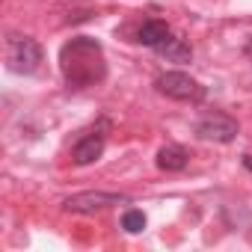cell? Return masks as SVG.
Masks as SVG:
<instances>
[{"label": "cell", "instance_id": "cell-10", "mask_svg": "<svg viewBox=\"0 0 252 252\" xmlns=\"http://www.w3.org/2000/svg\"><path fill=\"white\" fill-rule=\"evenodd\" d=\"M122 228L128 231V234H140V231L146 228V214H143V211H137V208L125 211V214H122Z\"/></svg>", "mask_w": 252, "mask_h": 252}, {"label": "cell", "instance_id": "cell-3", "mask_svg": "<svg viewBox=\"0 0 252 252\" xmlns=\"http://www.w3.org/2000/svg\"><path fill=\"white\" fill-rule=\"evenodd\" d=\"M158 92L166 95V98H172V101H190V104H196V101L205 98V86L199 80H193L190 74H184V71H166V74H160L158 77Z\"/></svg>", "mask_w": 252, "mask_h": 252}, {"label": "cell", "instance_id": "cell-1", "mask_svg": "<svg viewBox=\"0 0 252 252\" xmlns=\"http://www.w3.org/2000/svg\"><path fill=\"white\" fill-rule=\"evenodd\" d=\"M63 74H65V83L74 86V89H83V86H92L104 77V54H101V45L95 39H71L65 48H63Z\"/></svg>", "mask_w": 252, "mask_h": 252}, {"label": "cell", "instance_id": "cell-5", "mask_svg": "<svg viewBox=\"0 0 252 252\" xmlns=\"http://www.w3.org/2000/svg\"><path fill=\"white\" fill-rule=\"evenodd\" d=\"M237 122L225 113H208L199 125H196V134L208 143H231L237 137Z\"/></svg>", "mask_w": 252, "mask_h": 252}, {"label": "cell", "instance_id": "cell-4", "mask_svg": "<svg viewBox=\"0 0 252 252\" xmlns=\"http://www.w3.org/2000/svg\"><path fill=\"white\" fill-rule=\"evenodd\" d=\"M128 202H131L128 196L95 190V193H77V196H68V199L63 202V208L71 211V214H98V211H107V208H116V205H128Z\"/></svg>", "mask_w": 252, "mask_h": 252}, {"label": "cell", "instance_id": "cell-11", "mask_svg": "<svg viewBox=\"0 0 252 252\" xmlns=\"http://www.w3.org/2000/svg\"><path fill=\"white\" fill-rule=\"evenodd\" d=\"M243 166H246V169L252 172V155H246V158H243Z\"/></svg>", "mask_w": 252, "mask_h": 252}, {"label": "cell", "instance_id": "cell-2", "mask_svg": "<svg viewBox=\"0 0 252 252\" xmlns=\"http://www.w3.org/2000/svg\"><path fill=\"white\" fill-rule=\"evenodd\" d=\"M6 65L18 74H33L42 65V48L30 36H12L6 42Z\"/></svg>", "mask_w": 252, "mask_h": 252}, {"label": "cell", "instance_id": "cell-8", "mask_svg": "<svg viewBox=\"0 0 252 252\" xmlns=\"http://www.w3.org/2000/svg\"><path fill=\"white\" fill-rule=\"evenodd\" d=\"M172 33H169V27L163 24V21H146L143 27H140V42L146 45V48H160L166 39H169Z\"/></svg>", "mask_w": 252, "mask_h": 252}, {"label": "cell", "instance_id": "cell-6", "mask_svg": "<svg viewBox=\"0 0 252 252\" xmlns=\"http://www.w3.org/2000/svg\"><path fill=\"white\" fill-rule=\"evenodd\" d=\"M101 155H104V137H101V134L83 137V140L74 146V152H71V158H74L77 166H89V163H95Z\"/></svg>", "mask_w": 252, "mask_h": 252}, {"label": "cell", "instance_id": "cell-7", "mask_svg": "<svg viewBox=\"0 0 252 252\" xmlns=\"http://www.w3.org/2000/svg\"><path fill=\"white\" fill-rule=\"evenodd\" d=\"M187 163H190V155L181 146H166L158 152V166L163 172H181V169H187Z\"/></svg>", "mask_w": 252, "mask_h": 252}, {"label": "cell", "instance_id": "cell-9", "mask_svg": "<svg viewBox=\"0 0 252 252\" xmlns=\"http://www.w3.org/2000/svg\"><path fill=\"white\" fill-rule=\"evenodd\" d=\"M158 54H163L169 63H190V60H193V48H190L184 39H175V36H169V39L158 48Z\"/></svg>", "mask_w": 252, "mask_h": 252}]
</instances>
